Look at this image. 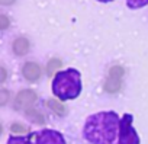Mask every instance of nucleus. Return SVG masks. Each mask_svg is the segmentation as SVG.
Wrapping results in <instances>:
<instances>
[{"mask_svg": "<svg viewBox=\"0 0 148 144\" xmlns=\"http://www.w3.org/2000/svg\"><path fill=\"white\" fill-rule=\"evenodd\" d=\"M119 125L121 119L116 112H97L86 119L83 135L90 144H116Z\"/></svg>", "mask_w": 148, "mask_h": 144, "instance_id": "nucleus-1", "label": "nucleus"}, {"mask_svg": "<svg viewBox=\"0 0 148 144\" xmlns=\"http://www.w3.org/2000/svg\"><path fill=\"white\" fill-rule=\"evenodd\" d=\"M52 93L60 101L76 99L82 93V74L76 68L57 71L52 80Z\"/></svg>", "mask_w": 148, "mask_h": 144, "instance_id": "nucleus-2", "label": "nucleus"}, {"mask_svg": "<svg viewBox=\"0 0 148 144\" xmlns=\"http://www.w3.org/2000/svg\"><path fill=\"white\" fill-rule=\"evenodd\" d=\"M132 115L125 114L121 118L119 125V143L118 144H139V137L132 127Z\"/></svg>", "mask_w": 148, "mask_h": 144, "instance_id": "nucleus-3", "label": "nucleus"}, {"mask_svg": "<svg viewBox=\"0 0 148 144\" xmlns=\"http://www.w3.org/2000/svg\"><path fill=\"white\" fill-rule=\"evenodd\" d=\"M35 144H65L61 132L55 130H42L35 135Z\"/></svg>", "mask_w": 148, "mask_h": 144, "instance_id": "nucleus-4", "label": "nucleus"}, {"mask_svg": "<svg viewBox=\"0 0 148 144\" xmlns=\"http://www.w3.org/2000/svg\"><path fill=\"white\" fill-rule=\"evenodd\" d=\"M35 101H36V93L35 92H32L31 89L22 90L16 96V108L18 109H28Z\"/></svg>", "mask_w": 148, "mask_h": 144, "instance_id": "nucleus-5", "label": "nucleus"}, {"mask_svg": "<svg viewBox=\"0 0 148 144\" xmlns=\"http://www.w3.org/2000/svg\"><path fill=\"white\" fill-rule=\"evenodd\" d=\"M22 74H23V77H25L26 80L35 82V80H38V79L41 77V67H39L36 63L29 61V63H26V64L23 65Z\"/></svg>", "mask_w": 148, "mask_h": 144, "instance_id": "nucleus-6", "label": "nucleus"}, {"mask_svg": "<svg viewBox=\"0 0 148 144\" xmlns=\"http://www.w3.org/2000/svg\"><path fill=\"white\" fill-rule=\"evenodd\" d=\"M29 50V42L26 38H18L15 42H13V51L18 54V55H23L26 54Z\"/></svg>", "mask_w": 148, "mask_h": 144, "instance_id": "nucleus-7", "label": "nucleus"}, {"mask_svg": "<svg viewBox=\"0 0 148 144\" xmlns=\"http://www.w3.org/2000/svg\"><path fill=\"white\" fill-rule=\"evenodd\" d=\"M6 144H32L31 137H10Z\"/></svg>", "mask_w": 148, "mask_h": 144, "instance_id": "nucleus-8", "label": "nucleus"}, {"mask_svg": "<svg viewBox=\"0 0 148 144\" xmlns=\"http://www.w3.org/2000/svg\"><path fill=\"white\" fill-rule=\"evenodd\" d=\"M126 5L129 9H139L148 5V0H126Z\"/></svg>", "mask_w": 148, "mask_h": 144, "instance_id": "nucleus-9", "label": "nucleus"}, {"mask_svg": "<svg viewBox=\"0 0 148 144\" xmlns=\"http://www.w3.org/2000/svg\"><path fill=\"white\" fill-rule=\"evenodd\" d=\"M48 105L55 111V112H58L60 115H64V112H65V108L61 105V103H55V101H48Z\"/></svg>", "mask_w": 148, "mask_h": 144, "instance_id": "nucleus-10", "label": "nucleus"}, {"mask_svg": "<svg viewBox=\"0 0 148 144\" xmlns=\"http://www.w3.org/2000/svg\"><path fill=\"white\" fill-rule=\"evenodd\" d=\"M28 130L23 127V125H21V124H13L12 125V132H26Z\"/></svg>", "mask_w": 148, "mask_h": 144, "instance_id": "nucleus-11", "label": "nucleus"}, {"mask_svg": "<svg viewBox=\"0 0 148 144\" xmlns=\"http://www.w3.org/2000/svg\"><path fill=\"white\" fill-rule=\"evenodd\" d=\"M0 19H2V29H6V28H8V23H9V22H8V18L3 15Z\"/></svg>", "mask_w": 148, "mask_h": 144, "instance_id": "nucleus-12", "label": "nucleus"}, {"mask_svg": "<svg viewBox=\"0 0 148 144\" xmlns=\"http://www.w3.org/2000/svg\"><path fill=\"white\" fill-rule=\"evenodd\" d=\"M0 2H2L3 5H10V3H13L15 0H0Z\"/></svg>", "mask_w": 148, "mask_h": 144, "instance_id": "nucleus-13", "label": "nucleus"}, {"mask_svg": "<svg viewBox=\"0 0 148 144\" xmlns=\"http://www.w3.org/2000/svg\"><path fill=\"white\" fill-rule=\"evenodd\" d=\"M99 2H105V3H108V2H112V0H99Z\"/></svg>", "mask_w": 148, "mask_h": 144, "instance_id": "nucleus-14", "label": "nucleus"}]
</instances>
